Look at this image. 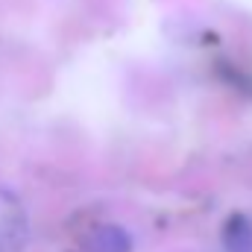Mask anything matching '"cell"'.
Returning <instances> with one entry per match:
<instances>
[{"instance_id":"cell-1","label":"cell","mask_w":252,"mask_h":252,"mask_svg":"<svg viewBox=\"0 0 252 252\" xmlns=\"http://www.w3.org/2000/svg\"><path fill=\"white\" fill-rule=\"evenodd\" d=\"M30 247V214L21 196L0 188V252H27Z\"/></svg>"},{"instance_id":"cell-3","label":"cell","mask_w":252,"mask_h":252,"mask_svg":"<svg viewBox=\"0 0 252 252\" xmlns=\"http://www.w3.org/2000/svg\"><path fill=\"white\" fill-rule=\"evenodd\" d=\"M132 235L118 223H103L88 238V252H132Z\"/></svg>"},{"instance_id":"cell-2","label":"cell","mask_w":252,"mask_h":252,"mask_svg":"<svg viewBox=\"0 0 252 252\" xmlns=\"http://www.w3.org/2000/svg\"><path fill=\"white\" fill-rule=\"evenodd\" d=\"M220 241L226 252H252V217L244 211H235L223 223Z\"/></svg>"}]
</instances>
